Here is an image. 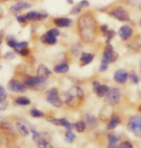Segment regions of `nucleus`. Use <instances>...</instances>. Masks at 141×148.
I'll list each match as a JSON object with an SVG mask.
<instances>
[{
    "instance_id": "obj_1",
    "label": "nucleus",
    "mask_w": 141,
    "mask_h": 148,
    "mask_svg": "<svg viewBox=\"0 0 141 148\" xmlns=\"http://www.w3.org/2000/svg\"><path fill=\"white\" fill-rule=\"evenodd\" d=\"M78 31L84 42H91L95 37V20L90 14H84L78 19Z\"/></svg>"
},
{
    "instance_id": "obj_2",
    "label": "nucleus",
    "mask_w": 141,
    "mask_h": 148,
    "mask_svg": "<svg viewBox=\"0 0 141 148\" xmlns=\"http://www.w3.org/2000/svg\"><path fill=\"white\" fill-rule=\"evenodd\" d=\"M46 101L56 108H61L63 106V100L60 98L57 88H51L46 91Z\"/></svg>"
},
{
    "instance_id": "obj_3",
    "label": "nucleus",
    "mask_w": 141,
    "mask_h": 148,
    "mask_svg": "<svg viewBox=\"0 0 141 148\" xmlns=\"http://www.w3.org/2000/svg\"><path fill=\"white\" fill-rule=\"evenodd\" d=\"M118 58V54L116 52H114L113 50V47L111 45L110 43H107V46L105 48V51H104V55H103V58H102V62L101 63H104V64H111L113 62H115Z\"/></svg>"
},
{
    "instance_id": "obj_4",
    "label": "nucleus",
    "mask_w": 141,
    "mask_h": 148,
    "mask_svg": "<svg viewBox=\"0 0 141 148\" xmlns=\"http://www.w3.org/2000/svg\"><path fill=\"white\" fill-rule=\"evenodd\" d=\"M128 128L137 137H141V116L139 115L131 116L128 122Z\"/></svg>"
},
{
    "instance_id": "obj_5",
    "label": "nucleus",
    "mask_w": 141,
    "mask_h": 148,
    "mask_svg": "<svg viewBox=\"0 0 141 148\" xmlns=\"http://www.w3.org/2000/svg\"><path fill=\"white\" fill-rule=\"evenodd\" d=\"M8 90L16 93H24L27 90V87L24 83L19 81V80L11 79L8 83Z\"/></svg>"
},
{
    "instance_id": "obj_6",
    "label": "nucleus",
    "mask_w": 141,
    "mask_h": 148,
    "mask_svg": "<svg viewBox=\"0 0 141 148\" xmlns=\"http://www.w3.org/2000/svg\"><path fill=\"white\" fill-rule=\"evenodd\" d=\"M110 14L114 18L120 20V21H129L130 16H129L128 12L122 7H116L113 10L110 12Z\"/></svg>"
},
{
    "instance_id": "obj_7",
    "label": "nucleus",
    "mask_w": 141,
    "mask_h": 148,
    "mask_svg": "<svg viewBox=\"0 0 141 148\" xmlns=\"http://www.w3.org/2000/svg\"><path fill=\"white\" fill-rule=\"evenodd\" d=\"M25 16L27 17L28 21L40 22V21L45 20L47 17H48V14L45 13V12L44 13H40V12H37V11H30V12H28Z\"/></svg>"
},
{
    "instance_id": "obj_8",
    "label": "nucleus",
    "mask_w": 141,
    "mask_h": 148,
    "mask_svg": "<svg viewBox=\"0 0 141 148\" xmlns=\"http://www.w3.org/2000/svg\"><path fill=\"white\" fill-rule=\"evenodd\" d=\"M120 98H121V91H120L119 88H110L108 92L107 93V100L110 104L116 105L120 101Z\"/></svg>"
},
{
    "instance_id": "obj_9",
    "label": "nucleus",
    "mask_w": 141,
    "mask_h": 148,
    "mask_svg": "<svg viewBox=\"0 0 141 148\" xmlns=\"http://www.w3.org/2000/svg\"><path fill=\"white\" fill-rule=\"evenodd\" d=\"M31 4L29 2H25V1H18L16 3H14L10 7V12L13 14H18L21 12L28 10V9L31 8Z\"/></svg>"
},
{
    "instance_id": "obj_10",
    "label": "nucleus",
    "mask_w": 141,
    "mask_h": 148,
    "mask_svg": "<svg viewBox=\"0 0 141 148\" xmlns=\"http://www.w3.org/2000/svg\"><path fill=\"white\" fill-rule=\"evenodd\" d=\"M93 86V90L95 91V93L99 97H103L105 95H107V93L110 90V88L106 85H101L98 81H93L92 83Z\"/></svg>"
},
{
    "instance_id": "obj_11",
    "label": "nucleus",
    "mask_w": 141,
    "mask_h": 148,
    "mask_svg": "<svg viewBox=\"0 0 141 148\" xmlns=\"http://www.w3.org/2000/svg\"><path fill=\"white\" fill-rule=\"evenodd\" d=\"M53 23L58 28H66L71 26L72 20L68 17H55L53 18Z\"/></svg>"
},
{
    "instance_id": "obj_12",
    "label": "nucleus",
    "mask_w": 141,
    "mask_h": 148,
    "mask_svg": "<svg viewBox=\"0 0 141 148\" xmlns=\"http://www.w3.org/2000/svg\"><path fill=\"white\" fill-rule=\"evenodd\" d=\"M40 42L42 44H45V45H55V44H57L58 42V38L57 37H54L52 36V35L48 34L46 32V33L42 34V36L40 37Z\"/></svg>"
},
{
    "instance_id": "obj_13",
    "label": "nucleus",
    "mask_w": 141,
    "mask_h": 148,
    "mask_svg": "<svg viewBox=\"0 0 141 148\" xmlns=\"http://www.w3.org/2000/svg\"><path fill=\"white\" fill-rule=\"evenodd\" d=\"M23 83L27 87V88L30 90H37V75H27L23 79Z\"/></svg>"
},
{
    "instance_id": "obj_14",
    "label": "nucleus",
    "mask_w": 141,
    "mask_h": 148,
    "mask_svg": "<svg viewBox=\"0 0 141 148\" xmlns=\"http://www.w3.org/2000/svg\"><path fill=\"white\" fill-rule=\"evenodd\" d=\"M133 28L129 25H124L119 29L118 35L119 37L122 38L123 40H129L131 36H133Z\"/></svg>"
},
{
    "instance_id": "obj_15",
    "label": "nucleus",
    "mask_w": 141,
    "mask_h": 148,
    "mask_svg": "<svg viewBox=\"0 0 141 148\" xmlns=\"http://www.w3.org/2000/svg\"><path fill=\"white\" fill-rule=\"evenodd\" d=\"M52 71L50 70V69L47 66L43 64H40L37 69V75H39L40 77L44 79H48L50 76H51Z\"/></svg>"
},
{
    "instance_id": "obj_16",
    "label": "nucleus",
    "mask_w": 141,
    "mask_h": 148,
    "mask_svg": "<svg viewBox=\"0 0 141 148\" xmlns=\"http://www.w3.org/2000/svg\"><path fill=\"white\" fill-rule=\"evenodd\" d=\"M84 121L86 123L87 127H89V129H94L98 126V120L94 115L87 114L84 116Z\"/></svg>"
},
{
    "instance_id": "obj_17",
    "label": "nucleus",
    "mask_w": 141,
    "mask_h": 148,
    "mask_svg": "<svg viewBox=\"0 0 141 148\" xmlns=\"http://www.w3.org/2000/svg\"><path fill=\"white\" fill-rule=\"evenodd\" d=\"M113 78H114V81L117 82L118 84H124L128 79V73L127 71H125V70L119 69L114 73Z\"/></svg>"
},
{
    "instance_id": "obj_18",
    "label": "nucleus",
    "mask_w": 141,
    "mask_h": 148,
    "mask_svg": "<svg viewBox=\"0 0 141 148\" xmlns=\"http://www.w3.org/2000/svg\"><path fill=\"white\" fill-rule=\"evenodd\" d=\"M49 141H50L49 136L45 134V133L44 134L42 133V137H40V138L36 143L37 144V148H52L51 145H50Z\"/></svg>"
},
{
    "instance_id": "obj_19",
    "label": "nucleus",
    "mask_w": 141,
    "mask_h": 148,
    "mask_svg": "<svg viewBox=\"0 0 141 148\" xmlns=\"http://www.w3.org/2000/svg\"><path fill=\"white\" fill-rule=\"evenodd\" d=\"M5 41H6V44L12 48L13 50H16L18 48V43L19 41L14 38L13 35H8V36H5Z\"/></svg>"
},
{
    "instance_id": "obj_20",
    "label": "nucleus",
    "mask_w": 141,
    "mask_h": 148,
    "mask_svg": "<svg viewBox=\"0 0 141 148\" xmlns=\"http://www.w3.org/2000/svg\"><path fill=\"white\" fill-rule=\"evenodd\" d=\"M16 126V128L19 131L20 134L23 135L24 137H27V136H29L31 134L30 128H29V127L26 125L24 122H22V121H17Z\"/></svg>"
},
{
    "instance_id": "obj_21",
    "label": "nucleus",
    "mask_w": 141,
    "mask_h": 148,
    "mask_svg": "<svg viewBox=\"0 0 141 148\" xmlns=\"http://www.w3.org/2000/svg\"><path fill=\"white\" fill-rule=\"evenodd\" d=\"M92 60H93V55L92 54L84 52V53H82V55L80 57V64L82 66H87V64L91 63Z\"/></svg>"
},
{
    "instance_id": "obj_22",
    "label": "nucleus",
    "mask_w": 141,
    "mask_h": 148,
    "mask_svg": "<svg viewBox=\"0 0 141 148\" xmlns=\"http://www.w3.org/2000/svg\"><path fill=\"white\" fill-rule=\"evenodd\" d=\"M53 70H54V72L58 73V74L66 73V72H68V70H69V64L67 63L63 62V63L56 64V66H54V69H53Z\"/></svg>"
},
{
    "instance_id": "obj_23",
    "label": "nucleus",
    "mask_w": 141,
    "mask_h": 148,
    "mask_svg": "<svg viewBox=\"0 0 141 148\" xmlns=\"http://www.w3.org/2000/svg\"><path fill=\"white\" fill-rule=\"evenodd\" d=\"M14 104L17 106H29L31 104V100L26 96H18L14 99Z\"/></svg>"
},
{
    "instance_id": "obj_24",
    "label": "nucleus",
    "mask_w": 141,
    "mask_h": 148,
    "mask_svg": "<svg viewBox=\"0 0 141 148\" xmlns=\"http://www.w3.org/2000/svg\"><path fill=\"white\" fill-rule=\"evenodd\" d=\"M69 92L71 93L75 98L82 99L84 97V91L80 87H73L71 90H69Z\"/></svg>"
},
{
    "instance_id": "obj_25",
    "label": "nucleus",
    "mask_w": 141,
    "mask_h": 148,
    "mask_svg": "<svg viewBox=\"0 0 141 148\" xmlns=\"http://www.w3.org/2000/svg\"><path fill=\"white\" fill-rule=\"evenodd\" d=\"M119 124H120V118L118 116H115V115H114V116H112L110 118V122H108V129L112 130L114 128H116Z\"/></svg>"
},
{
    "instance_id": "obj_26",
    "label": "nucleus",
    "mask_w": 141,
    "mask_h": 148,
    "mask_svg": "<svg viewBox=\"0 0 141 148\" xmlns=\"http://www.w3.org/2000/svg\"><path fill=\"white\" fill-rule=\"evenodd\" d=\"M118 140H119L118 137H116V136H114V135H110L108 136V148H116Z\"/></svg>"
},
{
    "instance_id": "obj_27",
    "label": "nucleus",
    "mask_w": 141,
    "mask_h": 148,
    "mask_svg": "<svg viewBox=\"0 0 141 148\" xmlns=\"http://www.w3.org/2000/svg\"><path fill=\"white\" fill-rule=\"evenodd\" d=\"M30 114L31 116H33L35 118H40V117H43L44 116V112H43L42 111L39 110V109L37 108H32L30 110Z\"/></svg>"
},
{
    "instance_id": "obj_28",
    "label": "nucleus",
    "mask_w": 141,
    "mask_h": 148,
    "mask_svg": "<svg viewBox=\"0 0 141 148\" xmlns=\"http://www.w3.org/2000/svg\"><path fill=\"white\" fill-rule=\"evenodd\" d=\"M16 52V54H17V55H19V56H20V57L26 58V57H28V56L31 54V49H30V48H28V47H25V48L17 49Z\"/></svg>"
},
{
    "instance_id": "obj_29",
    "label": "nucleus",
    "mask_w": 141,
    "mask_h": 148,
    "mask_svg": "<svg viewBox=\"0 0 141 148\" xmlns=\"http://www.w3.org/2000/svg\"><path fill=\"white\" fill-rule=\"evenodd\" d=\"M74 128L76 129V131L79 132V133H82L84 131V129H86V123H84V120H81V121H78V122H76L74 125Z\"/></svg>"
},
{
    "instance_id": "obj_30",
    "label": "nucleus",
    "mask_w": 141,
    "mask_h": 148,
    "mask_svg": "<svg viewBox=\"0 0 141 148\" xmlns=\"http://www.w3.org/2000/svg\"><path fill=\"white\" fill-rule=\"evenodd\" d=\"M60 126H63L67 130H72V128L74 127L66 118H60Z\"/></svg>"
},
{
    "instance_id": "obj_31",
    "label": "nucleus",
    "mask_w": 141,
    "mask_h": 148,
    "mask_svg": "<svg viewBox=\"0 0 141 148\" xmlns=\"http://www.w3.org/2000/svg\"><path fill=\"white\" fill-rule=\"evenodd\" d=\"M16 52L13 50V51H8L6 52L4 55H3V59H5V60H8V61H11V60H14V58H16Z\"/></svg>"
},
{
    "instance_id": "obj_32",
    "label": "nucleus",
    "mask_w": 141,
    "mask_h": 148,
    "mask_svg": "<svg viewBox=\"0 0 141 148\" xmlns=\"http://www.w3.org/2000/svg\"><path fill=\"white\" fill-rule=\"evenodd\" d=\"M65 138H66V140L70 143L74 141V140L76 138V136H75L74 133L72 132V130H67V131L65 132Z\"/></svg>"
},
{
    "instance_id": "obj_33",
    "label": "nucleus",
    "mask_w": 141,
    "mask_h": 148,
    "mask_svg": "<svg viewBox=\"0 0 141 148\" xmlns=\"http://www.w3.org/2000/svg\"><path fill=\"white\" fill-rule=\"evenodd\" d=\"M16 21L21 25H25L29 22L25 14H16Z\"/></svg>"
},
{
    "instance_id": "obj_34",
    "label": "nucleus",
    "mask_w": 141,
    "mask_h": 148,
    "mask_svg": "<svg viewBox=\"0 0 141 148\" xmlns=\"http://www.w3.org/2000/svg\"><path fill=\"white\" fill-rule=\"evenodd\" d=\"M8 97L7 91L2 85H0V102H5Z\"/></svg>"
},
{
    "instance_id": "obj_35",
    "label": "nucleus",
    "mask_w": 141,
    "mask_h": 148,
    "mask_svg": "<svg viewBox=\"0 0 141 148\" xmlns=\"http://www.w3.org/2000/svg\"><path fill=\"white\" fill-rule=\"evenodd\" d=\"M47 33L50 34V35H52V36H54V37H57V38L61 35V32L58 29V27L57 28H51V29H49V30L47 31Z\"/></svg>"
},
{
    "instance_id": "obj_36",
    "label": "nucleus",
    "mask_w": 141,
    "mask_h": 148,
    "mask_svg": "<svg viewBox=\"0 0 141 148\" xmlns=\"http://www.w3.org/2000/svg\"><path fill=\"white\" fill-rule=\"evenodd\" d=\"M116 148H134V146L130 141H124V143H120Z\"/></svg>"
},
{
    "instance_id": "obj_37",
    "label": "nucleus",
    "mask_w": 141,
    "mask_h": 148,
    "mask_svg": "<svg viewBox=\"0 0 141 148\" xmlns=\"http://www.w3.org/2000/svg\"><path fill=\"white\" fill-rule=\"evenodd\" d=\"M82 7H80L79 5H76L74 6L72 9H71V11H70V14H78L79 13H81V11H82Z\"/></svg>"
},
{
    "instance_id": "obj_38",
    "label": "nucleus",
    "mask_w": 141,
    "mask_h": 148,
    "mask_svg": "<svg viewBox=\"0 0 141 148\" xmlns=\"http://www.w3.org/2000/svg\"><path fill=\"white\" fill-rule=\"evenodd\" d=\"M114 35H115V33H114V31H112V30H108V34L106 35V37H107V43H110V40L114 37Z\"/></svg>"
},
{
    "instance_id": "obj_39",
    "label": "nucleus",
    "mask_w": 141,
    "mask_h": 148,
    "mask_svg": "<svg viewBox=\"0 0 141 148\" xmlns=\"http://www.w3.org/2000/svg\"><path fill=\"white\" fill-rule=\"evenodd\" d=\"M130 78H131V81L134 83V84H137L139 82V77L136 75V73H131L130 75Z\"/></svg>"
},
{
    "instance_id": "obj_40",
    "label": "nucleus",
    "mask_w": 141,
    "mask_h": 148,
    "mask_svg": "<svg viewBox=\"0 0 141 148\" xmlns=\"http://www.w3.org/2000/svg\"><path fill=\"white\" fill-rule=\"evenodd\" d=\"M29 46V42L28 41H26V40H22V41H19V43H18V48L17 49H20V48H25V47H28ZM16 49V50H17Z\"/></svg>"
},
{
    "instance_id": "obj_41",
    "label": "nucleus",
    "mask_w": 141,
    "mask_h": 148,
    "mask_svg": "<svg viewBox=\"0 0 141 148\" xmlns=\"http://www.w3.org/2000/svg\"><path fill=\"white\" fill-rule=\"evenodd\" d=\"M80 7H82V8H86V7H89V2L87 1V0H82V1L79 3L78 4Z\"/></svg>"
},
{
    "instance_id": "obj_42",
    "label": "nucleus",
    "mask_w": 141,
    "mask_h": 148,
    "mask_svg": "<svg viewBox=\"0 0 141 148\" xmlns=\"http://www.w3.org/2000/svg\"><path fill=\"white\" fill-rule=\"evenodd\" d=\"M108 66V64H107L101 63V64H100V69H99V70H100V71H105V70H107Z\"/></svg>"
},
{
    "instance_id": "obj_43",
    "label": "nucleus",
    "mask_w": 141,
    "mask_h": 148,
    "mask_svg": "<svg viewBox=\"0 0 141 148\" xmlns=\"http://www.w3.org/2000/svg\"><path fill=\"white\" fill-rule=\"evenodd\" d=\"M101 31L103 32V34L105 35H107L108 34V26L107 25H102L101 26Z\"/></svg>"
},
{
    "instance_id": "obj_44",
    "label": "nucleus",
    "mask_w": 141,
    "mask_h": 148,
    "mask_svg": "<svg viewBox=\"0 0 141 148\" xmlns=\"http://www.w3.org/2000/svg\"><path fill=\"white\" fill-rule=\"evenodd\" d=\"M5 38V35H4V32L2 30H0V47L2 45V42H3V38Z\"/></svg>"
},
{
    "instance_id": "obj_45",
    "label": "nucleus",
    "mask_w": 141,
    "mask_h": 148,
    "mask_svg": "<svg viewBox=\"0 0 141 148\" xmlns=\"http://www.w3.org/2000/svg\"><path fill=\"white\" fill-rule=\"evenodd\" d=\"M3 16H4V10H3L2 6L0 5V20L3 18Z\"/></svg>"
},
{
    "instance_id": "obj_46",
    "label": "nucleus",
    "mask_w": 141,
    "mask_h": 148,
    "mask_svg": "<svg viewBox=\"0 0 141 148\" xmlns=\"http://www.w3.org/2000/svg\"><path fill=\"white\" fill-rule=\"evenodd\" d=\"M67 2H68L69 4H73V0H67Z\"/></svg>"
},
{
    "instance_id": "obj_47",
    "label": "nucleus",
    "mask_w": 141,
    "mask_h": 148,
    "mask_svg": "<svg viewBox=\"0 0 141 148\" xmlns=\"http://www.w3.org/2000/svg\"><path fill=\"white\" fill-rule=\"evenodd\" d=\"M139 25H140V27H141V19L139 20Z\"/></svg>"
},
{
    "instance_id": "obj_48",
    "label": "nucleus",
    "mask_w": 141,
    "mask_h": 148,
    "mask_svg": "<svg viewBox=\"0 0 141 148\" xmlns=\"http://www.w3.org/2000/svg\"><path fill=\"white\" fill-rule=\"evenodd\" d=\"M0 69H1V66H0Z\"/></svg>"
},
{
    "instance_id": "obj_49",
    "label": "nucleus",
    "mask_w": 141,
    "mask_h": 148,
    "mask_svg": "<svg viewBox=\"0 0 141 148\" xmlns=\"http://www.w3.org/2000/svg\"><path fill=\"white\" fill-rule=\"evenodd\" d=\"M140 111H141V108H140Z\"/></svg>"
},
{
    "instance_id": "obj_50",
    "label": "nucleus",
    "mask_w": 141,
    "mask_h": 148,
    "mask_svg": "<svg viewBox=\"0 0 141 148\" xmlns=\"http://www.w3.org/2000/svg\"><path fill=\"white\" fill-rule=\"evenodd\" d=\"M140 9H141V7H140Z\"/></svg>"
}]
</instances>
